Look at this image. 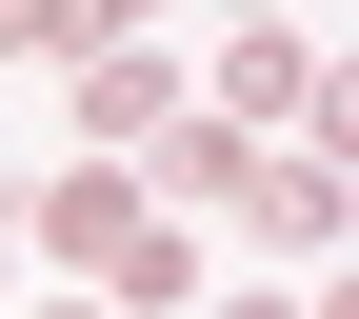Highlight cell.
I'll use <instances>...</instances> for the list:
<instances>
[{
    "mask_svg": "<svg viewBox=\"0 0 359 319\" xmlns=\"http://www.w3.org/2000/svg\"><path fill=\"white\" fill-rule=\"evenodd\" d=\"M80 120H100V140H160L180 120V60L160 40H100V60H80Z\"/></svg>",
    "mask_w": 359,
    "mask_h": 319,
    "instance_id": "6da1fadb",
    "label": "cell"
},
{
    "mask_svg": "<svg viewBox=\"0 0 359 319\" xmlns=\"http://www.w3.org/2000/svg\"><path fill=\"white\" fill-rule=\"evenodd\" d=\"M160 140H180V160H160L180 200H240V179H259V140H240V120H160Z\"/></svg>",
    "mask_w": 359,
    "mask_h": 319,
    "instance_id": "7a4b0ae2",
    "label": "cell"
},
{
    "mask_svg": "<svg viewBox=\"0 0 359 319\" xmlns=\"http://www.w3.org/2000/svg\"><path fill=\"white\" fill-rule=\"evenodd\" d=\"M240 219H280V240H339V179H320V160H259V179H240Z\"/></svg>",
    "mask_w": 359,
    "mask_h": 319,
    "instance_id": "3957f363",
    "label": "cell"
},
{
    "mask_svg": "<svg viewBox=\"0 0 359 319\" xmlns=\"http://www.w3.org/2000/svg\"><path fill=\"white\" fill-rule=\"evenodd\" d=\"M299 100H320V60H299L280 20H240V120H299Z\"/></svg>",
    "mask_w": 359,
    "mask_h": 319,
    "instance_id": "277c9868",
    "label": "cell"
},
{
    "mask_svg": "<svg viewBox=\"0 0 359 319\" xmlns=\"http://www.w3.org/2000/svg\"><path fill=\"white\" fill-rule=\"evenodd\" d=\"M40 40H80V60H100V20H80V0H0V60H40Z\"/></svg>",
    "mask_w": 359,
    "mask_h": 319,
    "instance_id": "5b68a950",
    "label": "cell"
},
{
    "mask_svg": "<svg viewBox=\"0 0 359 319\" xmlns=\"http://www.w3.org/2000/svg\"><path fill=\"white\" fill-rule=\"evenodd\" d=\"M200 319H299V299H200Z\"/></svg>",
    "mask_w": 359,
    "mask_h": 319,
    "instance_id": "8992f818",
    "label": "cell"
},
{
    "mask_svg": "<svg viewBox=\"0 0 359 319\" xmlns=\"http://www.w3.org/2000/svg\"><path fill=\"white\" fill-rule=\"evenodd\" d=\"M80 20H100V40H120V20H140V0H80Z\"/></svg>",
    "mask_w": 359,
    "mask_h": 319,
    "instance_id": "52a82bcc",
    "label": "cell"
},
{
    "mask_svg": "<svg viewBox=\"0 0 359 319\" xmlns=\"http://www.w3.org/2000/svg\"><path fill=\"white\" fill-rule=\"evenodd\" d=\"M240 20H280V0H240Z\"/></svg>",
    "mask_w": 359,
    "mask_h": 319,
    "instance_id": "ba28073f",
    "label": "cell"
},
{
    "mask_svg": "<svg viewBox=\"0 0 359 319\" xmlns=\"http://www.w3.org/2000/svg\"><path fill=\"white\" fill-rule=\"evenodd\" d=\"M0 280H20V240H0Z\"/></svg>",
    "mask_w": 359,
    "mask_h": 319,
    "instance_id": "9c48e42d",
    "label": "cell"
}]
</instances>
